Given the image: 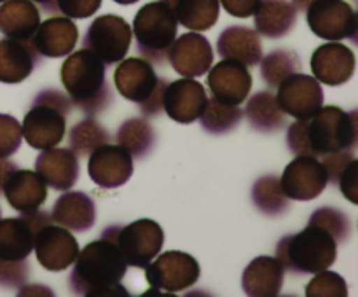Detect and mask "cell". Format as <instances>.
<instances>
[{
	"mask_svg": "<svg viewBox=\"0 0 358 297\" xmlns=\"http://www.w3.org/2000/svg\"><path fill=\"white\" fill-rule=\"evenodd\" d=\"M358 142V112L322 105L308 119H297L289 126L287 145L296 156H315L353 150Z\"/></svg>",
	"mask_w": 358,
	"mask_h": 297,
	"instance_id": "1",
	"label": "cell"
},
{
	"mask_svg": "<svg viewBox=\"0 0 358 297\" xmlns=\"http://www.w3.org/2000/svg\"><path fill=\"white\" fill-rule=\"evenodd\" d=\"M126 269L128 264L117 245L98 238L77 254L69 276L70 292L87 297H129L126 287L121 285Z\"/></svg>",
	"mask_w": 358,
	"mask_h": 297,
	"instance_id": "2",
	"label": "cell"
},
{
	"mask_svg": "<svg viewBox=\"0 0 358 297\" xmlns=\"http://www.w3.org/2000/svg\"><path fill=\"white\" fill-rule=\"evenodd\" d=\"M59 77L70 101L87 115H98L114 101L107 80V65L87 49L70 52L63 61Z\"/></svg>",
	"mask_w": 358,
	"mask_h": 297,
	"instance_id": "3",
	"label": "cell"
},
{
	"mask_svg": "<svg viewBox=\"0 0 358 297\" xmlns=\"http://www.w3.org/2000/svg\"><path fill=\"white\" fill-rule=\"evenodd\" d=\"M338 257V243L322 227L308 224L301 233L283 236L276 245V259L290 275H317Z\"/></svg>",
	"mask_w": 358,
	"mask_h": 297,
	"instance_id": "4",
	"label": "cell"
},
{
	"mask_svg": "<svg viewBox=\"0 0 358 297\" xmlns=\"http://www.w3.org/2000/svg\"><path fill=\"white\" fill-rule=\"evenodd\" d=\"M72 101L58 89H44L34 98L21 126L23 138L31 149L45 150L58 145L66 133V115Z\"/></svg>",
	"mask_w": 358,
	"mask_h": 297,
	"instance_id": "5",
	"label": "cell"
},
{
	"mask_svg": "<svg viewBox=\"0 0 358 297\" xmlns=\"http://www.w3.org/2000/svg\"><path fill=\"white\" fill-rule=\"evenodd\" d=\"M131 34L135 35L140 56L152 65L164 66L168 49L178 34V21L170 2L156 0L138 9Z\"/></svg>",
	"mask_w": 358,
	"mask_h": 297,
	"instance_id": "6",
	"label": "cell"
},
{
	"mask_svg": "<svg viewBox=\"0 0 358 297\" xmlns=\"http://www.w3.org/2000/svg\"><path fill=\"white\" fill-rule=\"evenodd\" d=\"M114 72V84L122 98L138 105L145 117L163 110V94L170 80L159 77L152 63L143 58L121 59Z\"/></svg>",
	"mask_w": 358,
	"mask_h": 297,
	"instance_id": "7",
	"label": "cell"
},
{
	"mask_svg": "<svg viewBox=\"0 0 358 297\" xmlns=\"http://www.w3.org/2000/svg\"><path fill=\"white\" fill-rule=\"evenodd\" d=\"M131 27L117 14L94 17L83 38L84 49L93 52L105 65H115L124 59L131 45Z\"/></svg>",
	"mask_w": 358,
	"mask_h": 297,
	"instance_id": "8",
	"label": "cell"
},
{
	"mask_svg": "<svg viewBox=\"0 0 358 297\" xmlns=\"http://www.w3.org/2000/svg\"><path fill=\"white\" fill-rule=\"evenodd\" d=\"M306 21L310 30L325 41L358 42V17L346 0H315L308 6Z\"/></svg>",
	"mask_w": 358,
	"mask_h": 297,
	"instance_id": "9",
	"label": "cell"
},
{
	"mask_svg": "<svg viewBox=\"0 0 358 297\" xmlns=\"http://www.w3.org/2000/svg\"><path fill=\"white\" fill-rule=\"evenodd\" d=\"M114 243L124 257L126 264L145 269L159 255L164 245V231L156 220L138 219L119 227Z\"/></svg>",
	"mask_w": 358,
	"mask_h": 297,
	"instance_id": "10",
	"label": "cell"
},
{
	"mask_svg": "<svg viewBox=\"0 0 358 297\" xmlns=\"http://www.w3.org/2000/svg\"><path fill=\"white\" fill-rule=\"evenodd\" d=\"M198 261L191 254L170 250L152 259L145 268V280L152 289L180 292L191 289L199 278Z\"/></svg>",
	"mask_w": 358,
	"mask_h": 297,
	"instance_id": "11",
	"label": "cell"
},
{
	"mask_svg": "<svg viewBox=\"0 0 358 297\" xmlns=\"http://www.w3.org/2000/svg\"><path fill=\"white\" fill-rule=\"evenodd\" d=\"M276 89L280 108L294 119L311 117L324 105V89L313 75L292 73Z\"/></svg>",
	"mask_w": 358,
	"mask_h": 297,
	"instance_id": "12",
	"label": "cell"
},
{
	"mask_svg": "<svg viewBox=\"0 0 358 297\" xmlns=\"http://www.w3.org/2000/svg\"><path fill=\"white\" fill-rule=\"evenodd\" d=\"M34 250L42 268L58 273L73 264L79 254V243L69 229L51 222L35 233Z\"/></svg>",
	"mask_w": 358,
	"mask_h": 297,
	"instance_id": "13",
	"label": "cell"
},
{
	"mask_svg": "<svg viewBox=\"0 0 358 297\" xmlns=\"http://www.w3.org/2000/svg\"><path fill=\"white\" fill-rule=\"evenodd\" d=\"M280 184L289 199L311 201L325 191L329 180L318 157L296 156V159L283 170Z\"/></svg>",
	"mask_w": 358,
	"mask_h": 297,
	"instance_id": "14",
	"label": "cell"
},
{
	"mask_svg": "<svg viewBox=\"0 0 358 297\" xmlns=\"http://www.w3.org/2000/svg\"><path fill=\"white\" fill-rule=\"evenodd\" d=\"M208 94L205 86L192 77L168 82L163 94V110L168 117L180 124H192L205 112Z\"/></svg>",
	"mask_w": 358,
	"mask_h": 297,
	"instance_id": "15",
	"label": "cell"
},
{
	"mask_svg": "<svg viewBox=\"0 0 358 297\" xmlns=\"http://www.w3.org/2000/svg\"><path fill=\"white\" fill-rule=\"evenodd\" d=\"M166 61L182 77H201L213 65V51L208 38L198 31L184 34L173 41L166 52Z\"/></svg>",
	"mask_w": 358,
	"mask_h": 297,
	"instance_id": "16",
	"label": "cell"
},
{
	"mask_svg": "<svg viewBox=\"0 0 358 297\" xmlns=\"http://www.w3.org/2000/svg\"><path fill=\"white\" fill-rule=\"evenodd\" d=\"M87 157L90 178L103 189L121 187L133 175V156L121 145L103 143Z\"/></svg>",
	"mask_w": 358,
	"mask_h": 297,
	"instance_id": "17",
	"label": "cell"
},
{
	"mask_svg": "<svg viewBox=\"0 0 358 297\" xmlns=\"http://www.w3.org/2000/svg\"><path fill=\"white\" fill-rule=\"evenodd\" d=\"M208 89L215 100L226 105H241L252 89V73L236 59H222L208 70Z\"/></svg>",
	"mask_w": 358,
	"mask_h": 297,
	"instance_id": "18",
	"label": "cell"
},
{
	"mask_svg": "<svg viewBox=\"0 0 358 297\" xmlns=\"http://www.w3.org/2000/svg\"><path fill=\"white\" fill-rule=\"evenodd\" d=\"M355 52L339 41L318 45L311 55V72L320 84L341 86L355 73Z\"/></svg>",
	"mask_w": 358,
	"mask_h": 297,
	"instance_id": "19",
	"label": "cell"
},
{
	"mask_svg": "<svg viewBox=\"0 0 358 297\" xmlns=\"http://www.w3.org/2000/svg\"><path fill=\"white\" fill-rule=\"evenodd\" d=\"M79 41V28L70 17L52 16L42 21L31 35L30 44L44 58H62L70 55Z\"/></svg>",
	"mask_w": 358,
	"mask_h": 297,
	"instance_id": "20",
	"label": "cell"
},
{
	"mask_svg": "<svg viewBox=\"0 0 358 297\" xmlns=\"http://www.w3.org/2000/svg\"><path fill=\"white\" fill-rule=\"evenodd\" d=\"M35 171L52 191H69L80 177L79 157L70 149H45L35 159Z\"/></svg>",
	"mask_w": 358,
	"mask_h": 297,
	"instance_id": "21",
	"label": "cell"
},
{
	"mask_svg": "<svg viewBox=\"0 0 358 297\" xmlns=\"http://www.w3.org/2000/svg\"><path fill=\"white\" fill-rule=\"evenodd\" d=\"M7 203L20 213H30L41 208L48 199V185L37 171L16 170L10 173L2 187Z\"/></svg>",
	"mask_w": 358,
	"mask_h": 297,
	"instance_id": "22",
	"label": "cell"
},
{
	"mask_svg": "<svg viewBox=\"0 0 358 297\" xmlns=\"http://www.w3.org/2000/svg\"><path fill=\"white\" fill-rule=\"evenodd\" d=\"M41 61L42 56L35 51L30 41L0 38V82H23Z\"/></svg>",
	"mask_w": 358,
	"mask_h": 297,
	"instance_id": "23",
	"label": "cell"
},
{
	"mask_svg": "<svg viewBox=\"0 0 358 297\" xmlns=\"http://www.w3.org/2000/svg\"><path fill=\"white\" fill-rule=\"evenodd\" d=\"M52 222L73 233H86L96 220V205L93 198L80 191H66L56 199L51 212Z\"/></svg>",
	"mask_w": 358,
	"mask_h": 297,
	"instance_id": "24",
	"label": "cell"
},
{
	"mask_svg": "<svg viewBox=\"0 0 358 297\" xmlns=\"http://www.w3.org/2000/svg\"><path fill=\"white\" fill-rule=\"evenodd\" d=\"M217 51L224 59H236L247 66L259 65L262 59L261 35L254 28L233 24L217 37Z\"/></svg>",
	"mask_w": 358,
	"mask_h": 297,
	"instance_id": "25",
	"label": "cell"
},
{
	"mask_svg": "<svg viewBox=\"0 0 358 297\" xmlns=\"http://www.w3.org/2000/svg\"><path fill=\"white\" fill-rule=\"evenodd\" d=\"M285 269L276 257L254 259L243 271L241 287L247 296L252 297H275L282 292Z\"/></svg>",
	"mask_w": 358,
	"mask_h": 297,
	"instance_id": "26",
	"label": "cell"
},
{
	"mask_svg": "<svg viewBox=\"0 0 358 297\" xmlns=\"http://www.w3.org/2000/svg\"><path fill=\"white\" fill-rule=\"evenodd\" d=\"M41 24V10L31 0H6L0 6V34L3 37L30 41Z\"/></svg>",
	"mask_w": 358,
	"mask_h": 297,
	"instance_id": "27",
	"label": "cell"
},
{
	"mask_svg": "<svg viewBox=\"0 0 358 297\" xmlns=\"http://www.w3.org/2000/svg\"><path fill=\"white\" fill-rule=\"evenodd\" d=\"M254 17L255 31L261 37L282 38L296 27L297 10L289 0H261Z\"/></svg>",
	"mask_w": 358,
	"mask_h": 297,
	"instance_id": "28",
	"label": "cell"
},
{
	"mask_svg": "<svg viewBox=\"0 0 358 297\" xmlns=\"http://www.w3.org/2000/svg\"><path fill=\"white\" fill-rule=\"evenodd\" d=\"M35 233L23 217L0 219V259L23 261L34 250Z\"/></svg>",
	"mask_w": 358,
	"mask_h": 297,
	"instance_id": "29",
	"label": "cell"
},
{
	"mask_svg": "<svg viewBox=\"0 0 358 297\" xmlns=\"http://www.w3.org/2000/svg\"><path fill=\"white\" fill-rule=\"evenodd\" d=\"M177 21L191 31H206L215 27L220 14L219 0H168Z\"/></svg>",
	"mask_w": 358,
	"mask_h": 297,
	"instance_id": "30",
	"label": "cell"
},
{
	"mask_svg": "<svg viewBox=\"0 0 358 297\" xmlns=\"http://www.w3.org/2000/svg\"><path fill=\"white\" fill-rule=\"evenodd\" d=\"M254 129L261 133H275L285 126V112L280 108L276 96L269 91H259L247 101L243 112Z\"/></svg>",
	"mask_w": 358,
	"mask_h": 297,
	"instance_id": "31",
	"label": "cell"
},
{
	"mask_svg": "<svg viewBox=\"0 0 358 297\" xmlns=\"http://www.w3.org/2000/svg\"><path fill=\"white\" fill-rule=\"evenodd\" d=\"M115 142L128 150L135 159L149 156L156 145V131L145 119H128L122 122L115 135Z\"/></svg>",
	"mask_w": 358,
	"mask_h": 297,
	"instance_id": "32",
	"label": "cell"
},
{
	"mask_svg": "<svg viewBox=\"0 0 358 297\" xmlns=\"http://www.w3.org/2000/svg\"><path fill=\"white\" fill-rule=\"evenodd\" d=\"M252 203L259 212L269 217H278L290 208L289 198L276 175H266L255 182L252 187Z\"/></svg>",
	"mask_w": 358,
	"mask_h": 297,
	"instance_id": "33",
	"label": "cell"
},
{
	"mask_svg": "<svg viewBox=\"0 0 358 297\" xmlns=\"http://www.w3.org/2000/svg\"><path fill=\"white\" fill-rule=\"evenodd\" d=\"M243 117V110L238 105H226L215 98H208L205 112L199 115L201 128L210 135H226L238 128Z\"/></svg>",
	"mask_w": 358,
	"mask_h": 297,
	"instance_id": "34",
	"label": "cell"
},
{
	"mask_svg": "<svg viewBox=\"0 0 358 297\" xmlns=\"http://www.w3.org/2000/svg\"><path fill=\"white\" fill-rule=\"evenodd\" d=\"M303 66L297 52L289 49H276L261 59V77L266 86L276 89L287 77L297 73Z\"/></svg>",
	"mask_w": 358,
	"mask_h": 297,
	"instance_id": "35",
	"label": "cell"
},
{
	"mask_svg": "<svg viewBox=\"0 0 358 297\" xmlns=\"http://www.w3.org/2000/svg\"><path fill=\"white\" fill-rule=\"evenodd\" d=\"M103 143H110V135L93 117H87L72 126L69 133L70 150L77 157H87Z\"/></svg>",
	"mask_w": 358,
	"mask_h": 297,
	"instance_id": "36",
	"label": "cell"
},
{
	"mask_svg": "<svg viewBox=\"0 0 358 297\" xmlns=\"http://www.w3.org/2000/svg\"><path fill=\"white\" fill-rule=\"evenodd\" d=\"M308 224H313V226H318L327 231L334 238L336 243H345L352 236L350 217L343 210L332 208V206H322V208L315 210Z\"/></svg>",
	"mask_w": 358,
	"mask_h": 297,
	"instance_id": "37",
	"label": "cell"
},
{
	"mask_svg": "<svg viewBox=\"0 0 358 297\" xmlns=\"http://www.w3.org/2000/svg\"><path fill=\"white\" fill-rule=\"evenodd\" d=\"M308 297H346L348 296V285L339 273L324 271L317 273L313 280L306 287Z\"/></svg>",
	"mask_w": 358,
	"mask_h": 297,
	"instance_id": "38",
	"label": "cell"
},
{
	"mask_svg": "<svg viewBox=\"0 0 358 297\" xmlns=\"http://www.w3.org/2000/svg\"><path fill=\"white\" fill-rule=\"evenodd\" d=\"M23 133L16 117L0 114V157H10L21 145Z\"/></svg>",
	"mask_w": 358,
	"mask_h": 297,
	"instance_id": "39",
	"label": "cell"
},
{
	"mask_svg": "<svg viewBox=\"0 0 358 297\" xmlns=\"http://www.w3.org/2000/svg\"><path fill=\"white\" fill-rule=\"evenodd\" d=\"M30 276V264L23 261H3L0 259V287L3 289H17L27 283Z\"/></svg>",
	"mask_w": 358,
	"mask_h": 297,
	"instance_id": "40",
	"label": "cell"
},
{
	"mask_svg": "<svg viewBox=\"0 0 358 297\" xmlns=\"http://www.w3.org/2000/svg\"><path fill=\"white\" fill-rule=\"evenodd\" d=\"M101 7V0H56V9L70 20H86Z\"/></svg>",
	"mask_w": 358,
	"mask_h": 297,
	"instance_id": "41",
	"label": "cell"
},
{
	"mask_svg": "<svg viewBox=\"0 0 358 297\" xmlns=\"http://www.w3.org/2000/svg\"><path fill=\"white\" fill-rule=\"evenodd\" d=\"M355 159L353 156V150H341V152L327 154V156H322V166H324L325 173H327V180L331 184H338L339 177L345 171V168L348 166L352 161Z\"/></svg>",
	"mask_w": 358,
	"mask_h": 297,
	"instance_id": "42",
	"label": "cell"
},
{
	"mask_svg": "<svg viewBox=\"0 0 358 297\" xmlns=\"http://www.w3.org/2000/svg\"><path fill=\"white\" fill-rule=\"evenodd\" d=\"M338 185L341 187L343 196L353 205H358V161L353 159L339 177Z\"/></svg>",
	"mask_w": 358,
	"mask_h": 297,
	"instance_id": "43",
	"label": "cell"
},
{
	"mask_svg": "<svg viewBox=\"0 0 358 297\" xmlns=\"http://www.w3.org/2000/svg\"><path fill=\"white\" fill-rule=\"evenodd\" d=\"M227 14L234 17H250L257 10L261 0H219Z\"/></svg>",
	"mask_w": 358,
	"mask_h": 297,
	"instance_id": "44",
	"label": "cell"
},
{
	"mask_svg": "<svg viewBox=\"0 0 358 297\" xmlns=\"http://www.w3.org/2000/svg\"><path fill=\"white\" fill-rule=\"evenodd\" d=\"M21 217L27 220V224L30 226V229L34 231V233H37L38 229H42V227L52 222L51 213L42 212V210H35V212H30V213H21Z\"/></svg>",
	"mask_w": 358,
	"mask_h": 297,
	"instance_id": "45",
	"label": "cell"
},
{
	"mask_svg": "<svg viewBox=\"0 0 358 297\" xmlns=\"http://www.w3.org/2000/svg\"><path fill=\"white\" fill-rule=\"evenodd\" d=\"M16 168L17 166L14 161L7 159V157H0V192H2V187L3 184H6V180L10 177V173H13Z\"/></svg>",
	"mask_w": 358,
	"mask_h": 297,
	"instance_id": "46",
	"label": "cell"
},
{
	"mask_svg": "<svg viewBox=\"0 0 358 297\" xmlns=\"http://www.w3.org/2000/svg\"><path fill=\"white\" fill-rule=\"evenodd\" d=\"M20 296H35V294H44V296H52V290L48 289L44 285H21L20 290H17Z\"/></svg>",
	"mask_w": 358,
	"mask_h": 297,
	"instance_id": "47",
	"label": "cell"
},
{
	"mask_svg": "<svg viewBox=\"0 0 358 297\" xmlns=\"http://www.w3.org/2000/svg\"><path fill=\"white\" fill-rule=\"evenodd\" d=\"M31 2L38 3L42 7V10L48 14H58V9H56V0H31Z\"/></svg>",
	"mask_w": 358,
	"mask_h": 297,
	"instance_id": "48",
	"label": "cell"
},
{
	"mask_svg": "<svg viewBox=\"0 0 358 297\" xmlns=\"http://www.w3.org/2000/svg\"><path fill=\"white\" fill-rule=\"evenodd\" d=\"M311 2H315V0H292V6L296 7V10H306Z\"/></svg>",
	"mask_w": 358,
	"mask_h": 297,
	"instance_id": "49",
	"label": "cell"
},
{
	"mask_svg": "<svg viewBox=\"0 0 358 297\" xmlns=\"http://www.w3.org/2000/svg\"><path fill=\"white\" fill-rule=\"evenodd\" d=\"M115 3H121V6H131V3H136L138 0H114Z\"/></svg>",
	"mask_w": 358,
	"mask_h": 297,
	"instance_id": "50",
	"label": "cell"
},
{
	"mask_svg": "<svg viewBox=\"0 0 358 297\" xmlns=\"http://www.w3.org/2000/svg\"><path fill=\"white\" fill-rule=\"evenodd\" d=\"M2 2H6V0H0V3H2Z\"/></svg>",
	"mask_w": 358,
	"mask_h": 297,
	"instance_id": "51",
	"label": "cell"
},
{
	"mask_svg": "<svg viewBox=\"0 0 358 297\" xmlns=\"http://www.w3.org/2000/svg\"><path fill=\"white\" fill-rule=\"evenodd\" d=\"M0 215H2V212H0Z\"/></svg>",
	"mask_w": 358,
	"mask_h": 297,
	"instance_id": "52",
	"label": "cell"
}]
</instances>
